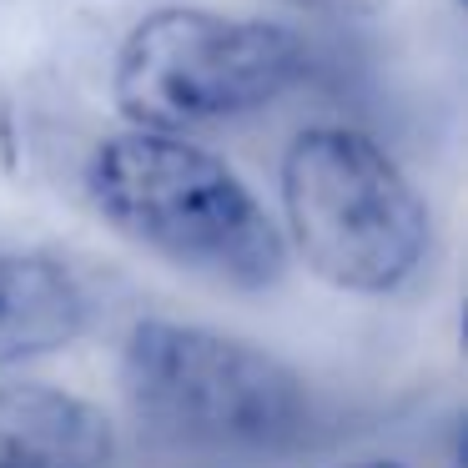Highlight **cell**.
I'll return each mask as SVG.
<instances>
[{"label":"cell","instance_id":"cell-4","mask_svg":"<svg viewBox=\"0 0 468 468\" xmlns=\"http://www.w3.org/2000/svg\"><path fill=\"white\" fill-rule=\"evenodd\" d=\"M303 71L307 46L292 26L166 5L122 41L112 96L132 132L186 136L272 106Z\"/></svg>","mask_w":468,"mask_h":468},{"label":"cell","instance_id":"cell-8","mask_svg":"<svg viewBox=\"0 0 468 468\" xmlns=\"http://www.w3.org/2000/svg\"><path fill=\"white\" fill-rule=\"evenodd\" d=\"M297 5H378V0H297Z\"/></svg>","mask_w":468,"mask_h":468},{"label":"cell","instance_id":"cell-7","mask_svg":"<svg viewBox=\"0 0 468 468\" xmlns=\"http://www.w3.org/2000/svg\"><path fill=\"white\" fill-rule=\"evenodd\" d=\"M343 468H403V463H388V458H357V463H343Z\"/></svg>","mask_w":468,"mask_h":468},{"label":"cell","instance_id":"cell-3","mask_svg":"<svg viewBox=\"0 0 468 468\" xmlns=\"http://www.w3.org/2000/svg\"><path fill=\"white\" fill-rule=\"evenodd\" d=\"M282 222L307 272L337 292H398L428 257V207L403 166L353 126H307L282 156Z\"/></svg>","mask_w":468,"mask_h":468},{"label":"cell","instance_id":"cell-5","mask_svg":"<svg viewBox=\"0 0 468 468\" xmlns=\"http://www.w3.org/2000/svg\"><path fill=\"white\" fill-rule=\"evenodd\" d=\"M112 418L51 383H0V468H106Z\"/></svg>","mask_w":468,"mask_h":468},{"label":"cell","instance_id":"cell-2","mask_svg":"<svg viewBox=\"0 0 468 468\" xmlns=\"http://www.w3.org/2000/svg\"><path fill=\"white\" fill-rule=\"evenodd\" d=\"M86 192L132 247L217 287L262 292L287 267V242L252 186L186 136H106L86 162Z\"/></svg>","mask_w":468,"mask_h":468},{"label":"cell","instance_id":"cell-1","mask_svg":"<svg viewBox=\"0 0 468 468\" xmlns=\"http://www.w3.org/2000/svg\"><path fill=\"white\" fill-rule=\"evenodd\" d=\"M122 393L142 433L212 463H262L307 443L313 388L292 363L202 323L142 317L122 347Z\"/></svg>","mask_w":468,"mask_h":468},{"label":"cell","instance_id":"cell-6","mask_svg":"<svg viewBox=\"0 0 468 468\" xmlns=\"http://www.w3.org/2000/svg\"><path fill=\"white\" fill-rule=\"evenodd\" d=\"M91 323V292L46 252H0V363L61 353Z\"/></svg>","mask_w":468,"mask_h":468}]
</instances>
